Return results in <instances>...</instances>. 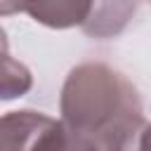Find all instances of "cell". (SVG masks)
Returning a JSON list of instances; mask_svg holds the SVG:
<instances>
[{"mask_svg":"<svg viewBox=\"0 0 151 151\" xmlns=\"http://www.w3.org/2000/svg\"><path fill=\"white\" fill-rule=\"evenodd\" d=\"M61 120L97 151H134L146 127L137 87L116 68L85 61L64 80Z\"/></svg>","mask_w":151,"mask_h":151,"instance_id":"1","label":"cell"},{"mask_svg":"<svg viewBox=\"0 0 151 151\" xmlns=\"http://www.w3.org/2000/svg\"><path fill=\"white\" fill-rule=\"evenodd\" d=\"M26 12L33 21L50 28L83 26L90 0H0V17Z\"/></svg>","mask_w":151,"mask_h":151,"instance_id":"2","label":"cell"},{"mask_svg":"<svg viewBox=\"0 0 151 151\" xmlns=\"http://www.w3.org/2000/svg\"><path fill=\"white\" fill-rule=\"evenodd\" d=\"M54 118L40 111H9L0 116V151H35Z\"/></svg>","mask_w":151,"mask_h":151,"instance_id":"3","label":"cell"},{"mask_svg":"<svg viewBox=\"0 0 151 151\" xmlns=\"http://www.w3.org/2000/svg\"><path fill=\"white\" fill-rule=\"evenodd\" d=\"M137 12V0H90V12L83 21V31L90 38H116L125 31Z\"/></svg>","mask_w":151,"mask_h":151,"instance_id":"4","label":"cell"},{"mask_svg":"<svg viewBox=\"0 0 151 151\" xmlns=\"http://www.w3.org/2000/svg\"><path fill=\"white\" fill-rule=\"evenodd\" d=\"M31 85H33L31 71L9 54L7 33L0 28V101L26 94L31 90Z\"/></svg>","mask_w":151,"mask_h":151,"instance_id":"5","label":"cell"},{"mask_svg":"<svg viewBox=\"0 0 151 151\" xmlns=\"http://www.w3.org/2000/svg\"><path fill=\"white\" fill-rule=\"evenodd\" d=\"M35 151H97V146L85 139L80 132L71 130L64 120H52Z\"/></svg>","mask_w":151,"mask_h":151,"instance_id":"6","label":"cell"},{"mask_svg":"<svg viewBox=\"0 0 151 151\" xmlns=\"http://www.w3.org/2000/svg\"><path fill=\"white\" fill-rule=\"evenodd\" d=\"M134 151H151V125H146L139 134V142H137V149Z\"/></svg>","mask_w":151,"mask_h":151,"instance_id":"7","label":"cell"}]
</instances>
